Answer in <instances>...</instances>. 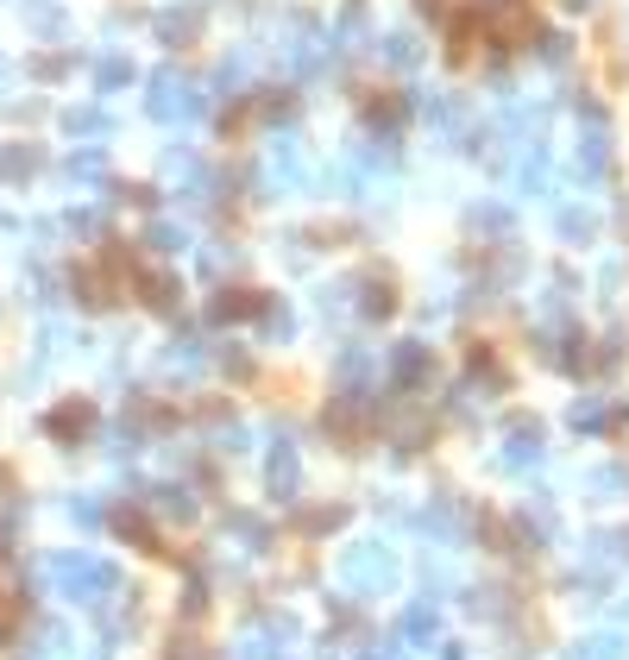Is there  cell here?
Here are the masks:
<instances>
[{"label":"cell","mask_w":629,"mask_h":660,"mask_svg":"<svg viewBox=\"0 0 629 660\" xmlns=\"http://www.w3.org/2000/svg\"><path fill=\"white\" fill-rule=\"evenodd\" d=\"M151 107H158V114H171V120H183V114H189V95H183V82H164V89H158V95H151Z\"/></svg>","instance_id":"1"}]
</instances>
